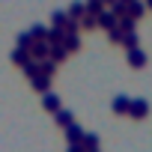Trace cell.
<instances>
[{
  "label": "cell",
  "instance_id": "obj_1",
  "mask_svg": "<svg viewBox=\"0 0 152 152\" xmlns=\"http://www.w3.org/2000/svg\"><path fill=\"white\" fill-rule=\"evenodd\" d=\"M146 113H149V102H146V99H131L128 116H134V119H143Z\"/></svg>",
  "mask_w": 152,
  "mask_h": 152
},
{
  "label": "cell",
  "instance_id": "obj_2",
  "mask_svg": "<svg viewBox=\"0 0 152 152\" xmlns=\"http://www.w3.org/2000/svg\"><path fill=\"white\" fill-rule=\"evenodd\" d=\"M128 63H131L134 69H143V66H146V54H143L140 48H128Z\"/></svg>",
  "mask_w": 152,
  "mask_h": 152
},
{
  "label": "cell",
  "instance_id": "obj_3",
  "mask_svg": "<svg viewBox=\"0 0 152 152\" xmlns=\"http://www.w3.org/2000/svg\"><path fill=\"white\" fill-rule=\"evenodd\" d=\"M99 27L113 30V27H116V12H102V15H99Z\"/></svg>",
  "mask_w": 152,
  "mask_h": 152
},
{
  "label": "cell",
  "instance_id": "obj_4",
  "mask_svg": "<svg viewBox=\"0 0 152 152\" xmlns=\"http://www.w3.org/2000/svg\"><path fill=\"white\" fill-rule=\"evenodd\" d=\"M128 107H131V99L128 96H116L113 99V110L116 113H128Z\"/></svg>",
  "mask_w": 152,
  "mask_h": 152
},
{
  "label": "cell",
  "instance_id": "obj_5",
  "mask_svg": "<svg viewBox=\"0 0 152 152\" xmlns=\"http://www.w3.org/2000/svg\"><path fill=\"white\" fill-rule=\"evenodd\" d=\"M30 81H33V90L36 93H48V84H51L48 75H36V78H30Z\"/></svg>",
  "mask_w": 152,
  "mask_h": 152
},
{
  "label": "cell",
  "instance_id": "obj_6",
  "mask_svg": "<svg viewBox=\"0 0 152 152\" xmlns=\"http://www.w3.org/2000/svg\"><path fill=\"white\" fill-rule=\"evenodd\" d=\"M63 39H66V30L54 24V30H48V42H51V45H60Z\"/></svg>",
  "mask_w": 152,
  "mask_h": 152
},
{
  "label": "cell",
  "instance_id": "obj_7",
  "mask_svg": "<svg viewBox=\"0 0 152 152\" xmlns=\"http://www.w3.org/2000/svg\"><path fill=\"white\" fill-rule=\"evenodd\" d=\"M39 72H42V75H48V78H51V75L57 72V60H42V63H39Z\"/></svg>",
  "mask_w": 152,
  "mask_h": 152
},
{
  "label": "cell",
  "instance_id": "obj_8",
  "mask_svg": "<svg viewBox=\"0 0 152 152\" xmlns=\"http://www.w3.org/2000/svg\"><path fill=\"white\" fill-rule=\"evenodd\" d=\"M66 54H69V48L60 42V45H51V60H66Z\"/></svg>",
  "mask_w": 152,
  "mask_h": 152
},
{
  "label": "cell",
  "instance_id": "obj_9",
  "mask_svg": "<svg viewBox=\"0 0 152 152\" xmlns=\"http://www.w3.org/2000/svg\"><path fill=\"white\" fill-rule=\"evenodd\" d=\"M42 104H45L48 110H60V99H57L54 93H45V99H42Z\"/></svg>",
  "mask_w": 152,
  "mask_h": 152
},
{
  "label": "cell",
  "instance_id": "obj_10",
  "mask_svg": "<svg viewBox=\"0 0 152 152\" xmlns=\"http://www.w3.org/2000/svg\"><path fill=\"white\" fill-rule=\"evenodd\" d=\"M63 45H66L69 51H78V48H81V39H78V33H69V36L63 39Z\"/></svg>",
  "mask_w": 152,
  "mask_h": 152
},
{
  "label": "cell",
  "instance_id": "obj_11",
  "mask_svg": "<svg viewBox=\"0 0 152 152\" xmlns=\"http://www.w3.org/2000/svg\"><path fill=\"white\" fill-rule=\"evenodd\" d=\"M69 143H84V131L78 125H69Z\"/></svg>",
  "mask_w": 152,
  "mask_h": 152
},
{
  "label": "cell",
  "instance_id": "obj_12",
  "mask_svg": "<svg viewBox=\"0 0 152 152\" xmlns=\"http://www.w3.org/2000/svg\"><path fill=\"white\" fill-rule=\"evenodd\" d=\"M69 15L81 21V15H87V3H72V6H69Z\"/></svg>",
  "mask_w": 152,
  "mask_h": 152
},
{
  "label": "cell",
  "instance_id": "obj_13",
  "mask_svg": "<svg viewBox=\"0 0 152 152\" xmlns=\"http://www.w3.org/2000/svg\"><path fill=\"white\" fill-rule=\"evenodd\" d=\"M30 36H33L36 42H42V39H48V30H45L42 24H33V27H30Z\"/></svg>",
  "mask_w": 152,
  "mask_h": 152
},
{
  "label": "cell",
  "instance_id": "obj_14",
  "mask_svg": "<svg viewBox=\"0 0 152 152\" xmlns=\"http://www.w3.org/2000/svg\"><path fill=\"white\" fill-rule=\"evenodd\" d=\"M54 119H57V125H63V128H69V125H72V113H69V110H57V116H54Z\"/></svg>",
  "mask_w": 152,
  "mask_h": 152
},
{
  "label": "cell",
  "instance_id": "obj_15",
  "mask_svg": "<svg viewBox=\"0 0 152 152\" xmlns=\"http://www.w3.org/2000/svg\"><path fill=\"white\" fill-rule=\"evenodd\" d=\"M125 15H131V18H140V15H143V3L131 0V3H128V12H125Z\"/></svg>",
  "mask_w": 152,
  "mask_h": 152
},
{
  "label": "cell",
  "instance_id": "obj_16",
  "mask_svg": "<svg viewBox=\"0 0 152 152\" xmlns=\"http://www.w3.org/2000/svg\"><path fill=\"white\" fill-rule=\"evenodd\" d=\"M33 42H36V39H33V36H30V30H27V33H21V36H18V42H15V45H18V48H33Z\"/></svg>",
  "mask_w": 152,
  "mask_h": 152
},
{
  "label": "cell",
  "instance_id": "obj_17",
  "mask_svg": "<svg viewBox=\"0 0 152 152\" xmlns=\"http://www.w3.org/2000/svg\"><path fill=\"white\" fill-rule=\"evenodd\" d=\"M122 45H125V48H137V33H134V30L122 33Z\"/></svg>",
  "mask_w": 152,
  "mask_h": 152
},
{
  "label": "cell",
  "instance_id": "obj_18",
  "mask_svg": "<svg viewBox=\"0 0 152 152\" xmlns=\"http://www.w3.org/2000/svg\"><path fill=\"white\" fill-rule=\"evenodd\" d=\"M66 18H69V12H54V15H51V21H54L57 27H63V24H66Z\"/></svg>",
  "mask_w": 152,
  "mask_h": 152
},
{
  "label": "cell",
  "instance_id": "obj_19",
  "mask_svg": "<svg viewBox=\"0 0 152 152\" xmlns=\"http://www.w3.org/2000/svg\"><path fill=\"white\" fill-rule=\"evenodd\" d=\"M84 146H87V149L99 146V137H96V134H84Z\"/></svg>",
  "mask_w": 152,
  "mask_h": 152
},
{
  "label": "cell",
  "instance_id": "obj_20",
  "mask_svg": "<svg viewBox=\"0 0 152 152\" xmlns=\"http://www.w3.org/2000/svg\"><path fill=\"white\" fill-rule=\"evenodd\" d=\"M87 152H99V149H96V146H93V149H87Z\"/></svg>",
  "mask_w": 152,
  "mask_h": 152
},
{
  "label": "cell",
  "instance_id": "obj_21",
  "mask_svg": "<svg viewBox=\"0 0 152 152\" xmlns=\"http://www.w3.org/2000/svg\"><path fill=\"white\" fill-rule=\"evenodd\" d=\"M122 3H131V0H122Z\"/></svg>",
  "mask_w": 152,
  "mask_h": 152
},
{
  "label": "cell",
  "instance_id": "obj_22",
  "mask_svg": "<svg viewBox=\"0 0 152 152\" xmlns=\"http://www.w3.org/2000/svg\"><path fill=\"white\" fill-rule=\"evenodd\" d=\"M149 6H152V0H149Z\"/></svg>",
  "mask_w": 152,
  "mask_h": 152
}]
</instances>
